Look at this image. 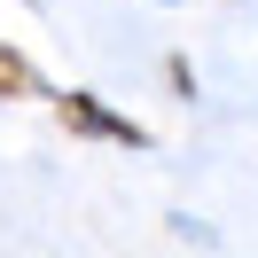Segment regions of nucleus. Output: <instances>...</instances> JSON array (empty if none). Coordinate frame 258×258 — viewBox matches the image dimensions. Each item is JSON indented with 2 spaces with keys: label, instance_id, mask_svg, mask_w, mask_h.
<instances>
[{
  "label": "nucleus",
  "instance_id": "obj_2",
  "mask_svg": "<svg viewBox=\"0 0 258 258\" xmlns=\"http://www.w3.org/2000/svg\"><path fill=\"white\" fill-rule=\"evenodd\" d=\"M24 86H32V63L24 55H0V94H24Z\"/></svg>",
  "mask_w": 258,
  "mask_h": 258
},
{
  "label": "nucleus",
  "instance_id": "obj_1",
  "mask_svg": "<svg viewBox=\"0 0 258 258\" xmlns=\"http://www.w3.org/2000/svg\"><path fill=\"white\" fill-rule=\"evenodd\" d=\"M55 117H63L71 133H86V141H117V149H141V141H149V133L133 125V117H117L102 94H63V102H55Z\"/></svg>",
  "mask_w": 258,
  "mask_h": 258
}]
</instances>
